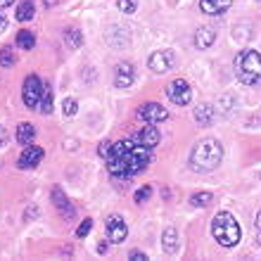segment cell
Here are the masks:
<instances>
[{"instance_id":"cell-1","label":"cell","mask_w":261,"mask_h":261,"mask_svg":"<svg viewBox=\"0 0 261 261\" xmlns=\"http://www.w3.org/2000/svg\"><path fill=\"white\" fill-rule=\"evenodd\" d=\"M221 162H223V147L214 138L199 140L195 145L193 154H190V166H193L195 171H214Z\"/></svg>"},{"instance_id":"cell-2","label":"cell","mask_w":261,"mask_h":261,"mask_svg":"<svg viewBox=\"0 0 261 261\" xmlns=\"http://www.w3.org/2000/svg\"><path fill=\"white\" fill-rule=\"evenodd\" d=\"M212 233L214 240L219 242L221 247H235L240 242V226L230 212H219L212 221Z\"/></svg>"},{"instance_id":"cell-3","label":"cell","mask_w":261,"mask_h":261,"mask_svg":"<svg viewBox=\"0 0 261 261\" xmlns=\"http://www.w3.org/2000/svg\"><path fill=\"white\" fill-rule=\"evenodd\" d=\"M235 71L245 86L261 83V55L256 50H245L235 57Z\"/></svg>"},{"instance_id":"cell-4","label":"cell","mask_w":261,"mask_h":261,"mask_svg":"<svg viewBox=\"0 0 261 261\" xmlns=\"http://www.w3.org/2000/svg\"><path fill=\"white\" fill-rule=\"evenodd\" d=\"M21 97H24V105L29 110H36L41 105L43 97V81L36 74H29L24 79V88H21Z\"/></svg>"},{"instance_id":"cell-5","label":"cell","mask_w":261,"mask_h":261,"mask_svg":"<svg viewBox=\"0 0 261 261\" xmlns=\"http://www.w3.org/2000/svg\"><path fill=\"white\" fill-rule=\"evenodd\" d=\"M166 95H169V100H171L173 105L186 107V105L193 100V90H190V86H188L183 79H176V81H171L166 86Z\"/></svg>"},{"instance_id":"cell-6","label":"cell","mask_w":261,"mask_h":261,"mask_svg":"<svg viewBox=\"0 0 261 261\" xmlns=\"http://www.w3.org/2000/svg\"><path fill=\"white\" fill-rule=\"evenodd\" d=\"M136 117L145 124H159V121H166L169 119V112L157 102H147V105H140L136 112Z\"/></svg>"},{"instance_id":"cell-7","label":"cell","mask_w":261,"mask_h":261,"mask_svg":"<svg viewBox=\"0 0 261 261\" xmlns=\"http://www.w3.org/2000/svg\"><path fill=\"white\" fill-rule=\"evenodd\" d=\"M105 228H107V238H110V242H124L126 235H128V228H126L124 219L117 216V214H112L110 219L105 221Z\"/></svg>"},{"instance_id":"cell-8","label":"cell","mask_w":261,"mask_h":261,"mask_svg":"<svg viewBox=\"0 0 261 261\" xmlns=\"http://www.w3.org/2000/svg\"><path fill=\"white\" fill-rule=\"evenodd\" d=\"M50 199H53V204H55V209L60 212V216H62L64 221L74 219L76 209H74V204H71V202L67 199V195H64V190L60 186L53 188V195H50Z\"/></svg>"},{"instance_id":"cell-9","label":"cell","mask_w":261,"mask_h":261,"mask_svg":"<svg viewBox=\"0 0 261 261\" xmlns=\"http://www.w3.org/2000/svg\"><path fill=\"white\" fill-rule=\"evenodd\" d=\"M147 64H150L152 71L164 74V71H169V69L173 67V53H169V50H157V53H152L150 55Z\"/></svg>"},{"instance_id":"cell-10","label":"cell","mask_w":261,"mask_h":261,"mask_svg":"<svg viewBox=\"0 0 261 261\" xmlns=\"http://www.w3.org/2000/svg\"><path fill=\"white\" fill-rule=\"evenodd\" d=\"M43 147H38V145H27V150L19 154V162H17V166L19 169H34V166L41 164L43 159Z\"/></svg>"},{"instance_id":"cell-11","label":"cell","mask_w":261,"mask_h":261,"mask_svg":"<svg viewBox=\"0 0 261 261\" xmlns=\"http://www.w3.org/2000/svg\"><path fill=\"white\" fill-rule=\"evenodd\" d=\"M133 79H136V69H133V64H128V62L117 64V71H114V83H117L119 88H128L130 83H133Z\"/></svg>"},{"instance_id":"cell-12","label":"cell","mask_w":261,"mask_h":261,"mask_svg":"<svg viewBox=\"0 0 261 261\" xmlns=\"http://www.w3.org/2000/svg\"><path fill=\"white\" fill-rule=\"evenodd\" d=\"M136 140L138 143H143V145H147V147H154V145L162 140V133L154 128V124H147L140 133H136Z\"/></svg>"},{"instance_id":"cell-13","label":"cell","mask_w":261,"mask_h":261,"mask_svg":"<svg viewBox=\"0 0 261 261\" xmlns=\"http://www.w3.org/2000/svg\"><path fill=\"white\" fill-rule=\"evenodd\" d=\"M214 41H216V31H214L212 27H202V29H197V34H195V45H197L199 50L212 48Z\"/></svg>"},{"instance_id":"cell-14","label":"cell","mask_w":261,"mask_h":261,"mask_svg":"<svg viewBox=\"0 0 261 261\" xmlns=\"http://www.w3.org/2000/svg\"><path fill=\"white\" fill-rule=\"evenodd\" d=\"M162 247L166 254H176L178 252V230L176 228H166L162 235Z\"/></svg>"},{"instance_id":"cell-15","label":"cell","mask_w":261,"mask_h":261,"mask_svg":"<svg viewBox=\"0 0 261 261\" xmlns=\"http://www.w3.org/2000/svg\"><path fill=\"white\" fill-rule=\"evenodd\" d=\"M230 3H233V0H199V7H202V12H206V14H221L230 7Z\"/></svg>"},{"instance_id":"cell-16","label":"cell","mask_w":261,"mask_h":261,"mask_svg":"<svg viewBox=\"0 0 261 261\" xmlns=\"http://www.w3.org/2000/svg\"><path fill=\"white\" fill-rule=\"evenodd\" d=\"M214 121V107L212 105H199L195 110V124L197 126H209Z\"/></svg>"},{"instance_id":"cell-17","label":"cell","mask_w":261,"mask_h":261,"mask_svg":"<svg viewBox=\"0 0 261 261\" xmlns=\"http://www.w3.org/2000/svg\"><path fill=\"white\" fill-rule=\"evenodd\" d=\"M34 138H36V128L31 124H19L17 126V140H19L21 145H31L34 143Z\"/></svg>"},{"instance_id":"cell-18","label":"cell","mask_w":261,"mask_h":261,"mask_svg":"<svg viewBox=\"0 0 261 261\" xmlns=\"http://www.w3.org/2000/svg\"><path fill=\"white\" fill-rule=\"evenodd\" d=\"M34 14H36V7L31 0H21L19 5H17V21H29V19H34Z\"/></svg>"},{"instance_id":"cell-19","label":"cell","mask_w":261,"mask_h":261,"mask_svg":"<svg viewBox=\"0 0 261 261\" xmlns=\"http://www.w3.org/2000/svg\"><path fill=\"white\" fill-rule=\"evenodd\" d=\"M64 43H67L69 50H79L83 45V36L79 29H67L64 31Z\"/></svg>"},{"instance_id":"cell-20","label":"cell","mask_w":261,"mask_h":261,"mask_svg":"<svg viewBox=\"0 0 261 261\" xmlns=\"http://www.w3.org/2000/svg\"><path fill=\"white\" fill-rule=\"evenodd\" d=\"M41 112L43 114H53V88L43 83V97H41Z\"/></svg>"},{"instance_id":"cell-21","label":"cell","mask_w":261,"mask_h":261,"mask_svg":"<svg viewBox=\"0 0 261 261\" xmlns=\"http://www.w3.org/2000/svg\"><path fill=\"white\" fill-rule=\"evenodd\" d=\"M17 45H19L21 50H31L36 45V36L31 34V31H19V34H17Z\"/></svg>"},{"instance_id":"cell-22","label":"cell","mask_w":261,"mask_h":261,"mask_svg":"<svg viewBox=\"0 0 261 261\" xmlns=\"http://www.w3.org/2000/svg\"><path fill=\"white\" fill-rule=\"evenodd\" d=\"M212 199H214V195L204 190V193H195L193 197H190V204L193 206H209L212 204Z\"/></svg>"},{"instance_id":"cell-23","label":"cell","mask_w":261,"mask_h":261,"mask_svg":"<svg viewBox=\"0 0 261 261\" xmlns=\"http://www.w3.org/2000/svg\"><path fill=\"white\" fill-rule=\"evenodd\" d=\"M17 62V57H14V50L12 48H0V67H12Z\"/></svg>"},{"instance_id":"cell-24","label":"cell","mask_w":261,"mask_h":261,"mask_svg":"<svg viewBox=\"0 0 261 261\" xmlns=\"http://www.w3.org/2000/svg\"><path fill=\"white\" fill-rule=\"evenodd\" d=\"M76 112H79L76 100H74V97H67V100H64V117H74Z\"/></svg>"},{"instance_id":"cell-25","label":"cell","mask_w":261,"mask_h":261,"mask_svg":"<svg viewBox=\"0 0 261 261\" xmlns=\"http://www.w3.org/2000/svg\"><path fill=\"white\" fill-rule=\"evenodd\" d=\"M117 5H119V10L121 12H126V14H133L136 12V0H117Z\"/></svg>"},{"instance_id":"cell-26","label":"cell","mask_w":261,"mask_h":261,"mask_svg":"<svg viewBox=\"0 0 261 261\" xmlns=\"http://www.w3.org/2000/svg\"><path fill=\"white\" fill-rule=\"evenodd\" d=\"M150 195H152V188H150V186H143V188H140V190L136 193V197H133V199H136V204H143L145 199H150Z\"/></svg>"},{"instance_id":"cell-27","label":"cell","mask_w":261,"mask_h":261,"mask_svg":"<svg viewBox=\"0 0 261 261\" xmlns=\"http://www.w3.org/2000/svg\"><path fill=\"white\" fill-rule=\"evenodd\" d=\"M90 228H93V221H90V219H83L81 226H79V230H76V235H79V238H86V235L90 233Z\"/></svg>"},{"instance_id":"cell-28","label":"cell","mask_w":261,"mask_h":261,"mask_svg":"<svg viewBox=\"0 0 261 261\" xmlns=\"http://www.w3.org/2000/svg\"><path fill=\"white\" fill-rule=\"evenodd\" d=\"M97 152H100V157L107 159V157H110V152H112V145L105 140V143H100V150H97Z\"/></svg>"},{"instance_id":"cell-29","label":"cell","mask_w":261,"mask_h":261,"mask_svg":"<svg viewBox=\"0 0 261 261\" xmlns=\"http://www.w3.org/2000/svg\"><path fill=\"white\" fill-rule=\"evenodd\" d=\"M128 259H130V261H147V256H145L143 252H133V254H130Z\"/></svg>"},{"instance_id":"cell-30","label":"cell","mask_w":261,"mask_h":261,"mask_svg":"<svg viewBox=\"0 0 261 261\" xmlns=\"http://www.w3.org/2000/svg\"><path fill=\"white\" fill-rule=\"evenodd\" d=\"M27 212H29V214H27V221L31 219V216H34V219H36V216H38V206H29Z\"/></svg>"},{"instance_id":"cell-31","label":"cell","mask_w":261,"mask_h":261,"mask_svg":"<svg viewBox=\"0 0 261 261\" xmlns=\"http://www.w3.org/2000/svg\"><path fill=\"white\" fill-rule=\"evenodd\" d=\"M5 29H7V19H5V17H3V14H0V34H3Z\"/></svg>"},{"instance_id":"cell-32","label":"cell","mask_w":261,"mask_h":261,"mask_svg":"<svg viewBox=\"0 0 261 261\" xmlns=\"http://www.w3.org/2000/svg\"><path fill=\"white\" fill-rule=\"evenodd\" d=\"M97 252H100V254H107V245H105V242H100V245H97Z\"/></svg>"},{"instance_id":"cell-33","label":"cell","mask_w":261,"mask_h":261,"mask_svg":"<svg viewBox=\"0 0 261 261\" xmlns=\"http://www.w3.org/2000/svg\"><path fill=\"white\" fill-rule=\"evenodd\" d=\"M14 0H0V7H10Z\"/></svg>"},{"instance_id":"cell-34","label":"cell","mask_w":261,"mask_h":261,"mask_svg":"<svg viewBox=\"0 0 261 261\" xmlns=\"http://www.w3.org/2000/svg\"><path fill=\"white\" fill-rule=\"evenodd\" d=\"M256 230H259V233H261V212L256 214Z\"/></svg>"},{"instance_id":"cell-35","label":"cell","mask_w":261,"mask_h":261,"mask_svg":"<svg viewBox=\"0 0 261 261\" xmlns=\"http://www.w3.org/2000/svg\"><path fill=\"white\" fill-rule=\"evenodd\" d=\"M5 143V128H3V126H0V145Z\"/></svg>"},{"instance_id":"cell-36","label":"cell","mask_w":261,"mask_h":261,"mask_svg":"<svg viewBox=\"0 0 261 261\" xmlns=\"http://www.w3.org/2000/svg\"><path fill=\"white\" fill-rule=\"evenodd\" d=\"M64 147H67V150H71V147H76V143H74V140H67V143H64Z\"/></svg>"},{"instance_id":"cell-37","label":"cell","mask_w":261,"mask_h":261,"mask_svg":"<svg viewBox=\"0 0 261 261\" xmlns=\"http://www.w3.org/2000/svg\"><path fill=\"white\" fill-rule=\"evenodd\" d=\"M53 3H55V0H50V5H53Z\"/></svg>"}]
</instances>
